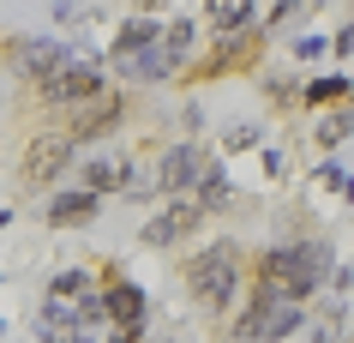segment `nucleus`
Wrapping results in <instances>:
<instances>
[{"label": "nucleus", "instance_id": "obj_3", "mask_svg": "<svg viewBox=\"0 0 354 343\" xmlns=\"http://www.w3.org/2000/svg\"><path fill=\"white\" fill-rule=\"evenodd\" d=\"M192 60H198V24L174 19V24H162V37L150 49H138L127 60H109V67H114L120 85H162V78H187Z\"/></svg>", "mask_w": 354, "mask_h": 343}, {"label": "nucleus", "instance_id": "obj_19", "mask_svg": "<svg viewBox=\"0 0 354 343\" xmlns=\"http://www.w3.org/2000/svg\"><path fill=\"white\" fill-rule=\"evenodd\" d=\"M96 283V271H84V265H73V271H60L55 283H48V295H60V301H78L84 289Z\"/></svg>", "mask_w": 354, "mask_h": 343}, {"label": "nucleus", "instance_id": "obj_9", "mask_svg": "<svg viewBox=\"0 0 354 343\" xmlns=\"http://www.w3.org/2000/svg\"><path fill=\"white\" fill-rule=\"evenodd\" d=\"M198 229H205V211L192 205V199H162V211H156V217L138 229V241H145L150 253H162V247H180V241H192Z\"/></svg>", "mask_w": 354, "mask_h": 343}, {"label": "nucleus", "instance_id": "obj_10", "mask_svg": "<svg viewBox=\"0 0 354 343\" xmlns=\"http://www.w3.org/2000/svg\"><path fill=\"white\" fill-rule=\"evenodd\" d=\"M96 295H102V319H109V325H145V289L132 283L127 271L102 265V283H96Z\"/></svg>", "mask_w": 354, "mask_h": 343}, {"label": "nucleus", "instance_id": "obj_14", "mask_svg": "<svg viewBox=\"0 0 354 343\" xmlns=\"http://www.w3.org/2000/svg\"><path fill=\"white\" fill-rule=\"evenodd\" d=\"M162 37V19L156 12H132L120 30H114V49H109V60H127V55H138V49H150V42Z\"/></svg>", "mask_w": 354, "mask_h": 343}, {"label": "nucleus", "instance_id": "obj_15", "mask_svg": "<svg viewBox=\"0 0 354 343\" xmlns=\"http://www.w3.org/2000/svg\"><path fill=\"white\" fill-rule=\"evenodd\" d=\"M114 193L127 199V205H138V199H156V187H150V169H145V157L127 151L120 163H114Z\"/></svg>", "mask_w": 354, "mask_h": 343}, {"label": "nucleus", "instance_id": "obj_7", "mask_svg": "<svg viewBox=\"0 0 354 343\" xmlns=\"http://www.w3.org/2000/svg\"><path fill=\"white\" fill-rule=\"evenodd\" d=\"M259 55H264V30H259V24H241V30H216V49L198 55L187 73L192 78H228V73L259 67Z\"/></svg>", "mask_w": 354, "mask_h": 343}, {"label": "nucleus", "instance_id": "obj_27", "mask_svg": "<svg viewBox=\"0 0 354 343\" xmlns=\"http://www.w3.org/2000/svg\"><path fill=\"white\" fill-rule=\"evenodd\" d=\"M264 175H270V181H282V175H288V157H282V151H264Z\"/></svg>", "mask_w": 354, "mask_h": 343}, {"label": "nucleus", "instance_id": "obj_2", "mask_svg": "<svg viewBox=\"0 0 354 343\" xmlns=\"http://www.w3.org/2000/svg\"><path fill=\"white\" fill-rule=\"evenodd\" d=\"M180 277H187L192 307H198L205 319L223 325L228 313H234V295L246 289V247H241V241H210V247H198L187 259Z\"/></svg>", "mask_w": 354, "mask_h": 343}, {"label": "nucleus", "instance_id": "obj_21", "mask_svg": "<svg viewBox=\"0 0 354 343\" xmlns=\"http://www.w3.org/2000/svg\"><path fill=\"white\" fill-rule=\"evenodd\" d=\"M300 12H306V0H270V19H264L259 30H264V37H270V30H282V24H295Z\"/></svg>", "mask_w": 354, "mask_h": 343}, {"label": "nucleus", "instance_id": "obj_11", "mask_svg": "<svg viewBox=\"0 0 354 343\" xmlns=\"http://www.w3.org/2000/svg\"><path fill=\"white\" fill-rule=\"evenodd\" d=\"M73 55V49H66V42H42V37H19L12 42V67H19V78H24V91H30V85H37L42 73H55L60 60Z\"/></svg>", "mask_w": 354, "mask_h": 343}, {"label": "nucleus", "instance_id": "obj_6", "mask_svg": "<svg viewBox=\"0 0 354 343\" xmlns=\"http://www.w3.org/2000/svg\"><path fill=\"white\" fill-rule=\"evenodd\" d=\"M120 121H127V85H102V91L78 96L73 109H60V127H66L78 145H96V139H109Z\"/></svg>", "mask_w": 354, "mask_h": 343}, {"label": "nucleus", "instance_id": "obj_25", "mask_svg": "<svg viewBox=\"0 0 354 343\" xmlns=\"http://www.w3.org/2000/svg\"><path fill=\"white\" fill-rule=\"evenodd\" d=\"M318 55H324V37H300L295 42V60H318Z\"/></svg>", "mask_w": 354, "mask_h": 343}, {"label": "nucleus", "instance_id": "obj_4", "mask_svg": "<svg viewBox=\"0 0 354 343\" xmlns=\"http://www.w3.org/2000/svg\"><path fill=\"white\" fill-rule=\"evenodd\" d=\"M73 157H78V139L66 133V127H42V133L24 139V151H19V181H24L30 193L55 187L60 175L73 169Z\"/></svg>", "mask_w": 354, "mask_h": 343}, {"label": "nucleus", "instance_id": "obj_29", "mask_svg": "<svg viewBox=\"0 0 354 343\" xmlns=\"http://www.w3.org/2000/svg\"><path fill=\"white\" fill-rule=\"evenodd\" d=\"M313 343H330V331H313Z\"/></svg>", "mask_w": 354, "mask_h": 343}, {"label": "nucleus", "instance_id": "obj_26", "mask_svg": "<svg viewBox=\"0 0 354 343\" xmlns=\"http://www.w3.org/2000/svg\"><path fill=\"white\" fill-rule=\"evenodd\" d=\"M145 337V325H109V343H138Z\"/></svg>", "mask_w": 354, "mask_h": 343}, {"label": "nucleus", "instance_id": "obj_17", "mask_svg": "<svg viewBox=\"0 0 354 343\" xmlns=\"http://www.w3.org/2000/svg\"><path fill=\"white\" fill-rule=\"evenodd\" d=\"M348 103H330V109H324V121H318V145H324V151H336V145H348Z\"/></svg>", "mask_w": 354, "mask_h": 343}, {"label": "nucleus", "instance_id": "obj_12", "mask_svg": "<svg viewBox=\"0 0 354 343\" xmlns=\"http://www.w3.org/2000/svg\"><path fill=\"white\" fill-rule=\"evenodd\" d=\"M96 205H102V193H91V187H66V193H55L48 199V229H84L96 217Z\"/></svg>", "mask_w": 354, "mask_h": 343}, {"label": "nucleus", "instance_id": "obj_22", "mask_svg": "<svg viewBox=\"0 0 354 343\" xmlns=\"http://www.w3.org/2000/svg\"><path fill=\"white\" fill-rule=\"evenodd\" d=\"M252 145H259V127H252V121H241V127L223 133V151H252Z\"/></svg>", "mask_w": 354, "mask_h": 343}, {"label": "nucleus", "instance_id": "obj_5", "mask_svg": "<svg viewBox=\"0 0 354 343\" xmlns=\"http://www.w3.org/2000/svg\"><path fill=\"white\" fill-rule=\"evenodd\" d=\"M109 78H102V55H66L55 67V73H42L37 85H30V96H37L42 109H73L78 96H91V91H102Z\"/></svg>", "mask_w": 354, "mask_h": 343}, {"label": "nucleus", "instance_id": "obj_13", "mask_svg": "<svg viewBox=\"0 0 354 343\" xmlns=\"http://www.w3.org/2000/svg\"><path fill=\"white\" fill-rule=\"evenodd\" d=\"M187 199L205 211V217H223V211H234V181H228V169L216 163V157H210V169L198 175V187H192Z\"/></svg>", "mask_w": 354, "mask_h": 343}, {"label": "nucleus", "instance_id": "obj_16", "mask_svg": "<svg viewBox=\"0 0 354 343\" xmlns=\"http://www.w3.org/2000/svg\"><path fill=\"white\" fill-rule=\"evenodd\" d=\"M295 103H306V109H330V103H348V73L313 78V85H306V91L295 96Z\"/></svg>", "mask_w": 354, "mask_h": 343}, {"label": "nucleus", "instance_id": "obj_18", "mask_svg": "<svg viewBox=\"0 0 354 343\" xmlns=\"http://www.w3.org/2000/svg\"><path fill=\"white\" fill-rule=\"evenodd\" d=\"M210 24H216V30H241V24H252V0H210Z\"/></svg>", "mask_w": 354, "mask_h": 343}, {"label": "nucleus", "instance_id": "obj_8", "mask_svg": "<svg viewBox=\"0 0 354 343\" xmlns=\"http://www.w3.org/2000/svg\"><path fill=\"white\" fill-rule=\"evenodd\" d=\"M205 169H210V151H205V145H192V139H180V145H168V151H162L156 175H150V187H156V199H187Z\"/></svg>", "mask_w": 354, "mask_h": 343}, {"label": "nucleus", "instance_id": "obj_1", "mask_svg": "<svg viewBox=\"0 0 354 343\" xmlns=\"http://www.w3.org/2000/svg\"><path fill=\"white\" fill-rule=\"evenodd\" d=\"M330 265L336 259H330V241L324 235H300V241H282V247H264L259 259H246V271L264 277L282 301H313V295H324Z\"/></svg>", "mask_w": 354, "mask_h": 343}, {"label": "nucleus", "instance_id": "obj_20", "mask_svg": "<svg viewBox=\"0 0 354 343\" xmlns=\"http://www.w3.org/2000/svg\"><path fill=\"white\" fill-rule=\"evenodd\" d=\"M78 187H91V193H114V163H109V157H91V163L78 169Z\"/></svg>", "mask_w": 354, "mask_h": 343}, {"label": "nucleus", "instance_id": "obj_28", "mask_svg": "<svg viewBox=\"0 0 354 343\" xmlns=\"http://www.w3.org/2000/svg\"><path fill=\"white\" fill-rule=\"evenodd\" d=\"M66 343H96V337H91V331H73V337H66Z\"/></svg>", "mask_w": 354, "mask_h": 343}, {"label": "nucleus", "instance_id": "obj_23", "mask_svg": "<svg viewBox=\"0 0 354 343\" xmlns=\"http://www.w3.org/2000/svg\"><path fill=\"white\" fill-rule=\"evenodd\" d=\"M96 12V0H55V19L60 24H78V19H91Z\"/></svg>", "mask_w": 354, "mask_h": 343}, {"label": "nucleus", "instance_id": "obj_24", "mask_svg": "<svg viewBox=\"0 0 354 343\" xmlns=\"http://www.w3.org/2000/svg\"><path fill=\"white\" fill-rule=\"evenodd\" d=\"M318 187L330 193V199H342V193H348V169H342V163H324V175H318Z\"/></svg>", "mask_w": 354, "mask_h": 343}]
</instances>
